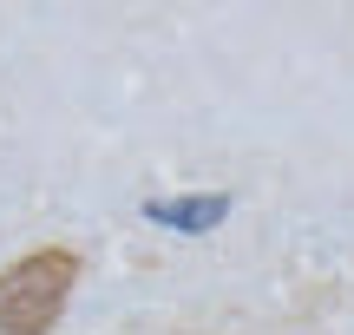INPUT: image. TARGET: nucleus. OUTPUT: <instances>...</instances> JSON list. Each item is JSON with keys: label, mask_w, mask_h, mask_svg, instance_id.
Wrapping results in <instances>:
<instances>
[{"label": "nucleus", "mask_w": 354, "mask_h": 335, "mask_svg": "<svg viewBox=\"0 0 354 335\" xmlns=\"http://www.w3.org/2000/svg\"><path fill=\"white\" fill-rule=\"evenodd\" d=\"M79 250L73 244H39L0 270V335H53L79 289Z\"/></svg>", "instance_id": "obj_1"}]
</instances>
